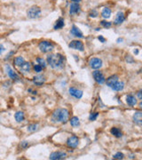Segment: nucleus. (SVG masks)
Here are the masks:
<instances>
[{
	"instance_id": "nucleus-8",
	"label": "nucleus",
	"mask_w": 142,
	"mask_h": 160,
	"mask_svg": "<svg viewBox=\"0 0 142 160\" xmlns=\"http://www.w3.org/2000/svg\"><path fill=\"white\" fill-rule=\"evenodd\" d=\"M78 144H79V139L77 136H71L67 141V145L69 148H77Z\"/></svg>"
},
{
	"instance_id": "nucleus-2",
	"label": "nucleus",
	"mask_w": 142,
	"mask_h": 160,
	"mask_svg": "<svg viewBox=\"0 0 142 160\" xmlns=\"http://www.w3.org/2000/svg\"><path fill=\"white\" fill-rule=\"evenodd\" d=\"M69 117V112L67 109H57L53 111L52 120L53 122L66 123Z\"/></svg>"
},
{
	"instance_id": "nucleus-22",
	"label": "nucleus",
	"mask_w": 142,
	"mask_h": 160,
	"mask_svg": "<svg viewBox=\"0 0 142 160\" xmlns=\"http://www.w3.org/2000/svg\"><path fill=\"white\" fill-rule=\"evenodd\" d=\"M30 68H31L30 63H29V62H24L22 64V66H21V71L25 72V73H26V72H29Z\"/></svg>"
},
{
	"instance_id": "nucleus-29",
	"label": "nucleus",
	"mask_w": 142,
	"mask_h": 160,
	"mask_svg": "<svg viewBox=\"0 0 142 160\" xmlns=\"http://www.w3.org/2000/svg\"><path fill=\"white\" fill-rule=\"evenodd\" d=\"M100 24H101V26H103L104 28H110L111 27V22H106V21H101L100 22Z\"/></svg>"
},
{
	"instance_id": "nucleus-34",
	"label": "nucleus",
	"mask_w": 142,
	"mask_h": 160,
	"mask_svg": "<svg viewBox=\"0 0 142 160\" xmlns=\"http://www.w3.org/2000/svg\"><path fill=\"white\" fill-rule=\"evenodd\" d=\"M5 51V46L2 45V44H0V54H2V53Z\"/></svg>"
},
{
	"instance_id": "nucleus-40",
	"label": "nucleus",
	"mask_w": 142,
	"mask_h": 160,
	"mask_svg": "<svg viewBox=\"0 0 142 160\" xmlns=\"http://www.w3.org/2000/svg\"><path fill=\"white\" fill-rule=\"evenodd\" d=\"M120 41H123V39H122V38H118L117 39V42H120Z\"/></svg>"
},
{
	"instance_id": "nucleus-41",
	"label": "nucleus",
	"mask_w": 142,
	"mask_h": 160,
	"mask_svg": "<svg viewBox=\"0 0 142 160\" xmlns=\"http://www.w3.org/2000/svg\"><path fill=\"white\" fill-rule=\"evenodd\" d=\"M72 1H75V2H79L80 0H72Z\"/></svg>"
},
{
	"instance_id": "nucleus-9",
	"label": "nucleus",
	"mask_w": 142,
	"mask_h": 160,
	"mask_svg": "<svg viewBox=\"0 0 142 160\" xmlns=\"http://www.w3.org/2000/svg\"><path fill=\"white\" fill-rule=\"evenodd\" d=\"M67 154L62 151H56V152H52L50 155V159L52 160H60V159H64L66 158Z\"/></svg>"
},
{
	"instance_id": "nucleus-36",
	"label": "nucleus",
	"mask_w": 142,
	"mask_h": 160,
	"mask_svg": "<svg viewBox=\"0 0 142 160\" xmlns=\"http://www.w3.org/2000/svg\"><path fill=\"white\" fill-rule=\"evenodd\" d=\"M98 38H99V41H100L101 43H104V42L106 41V39H105V38H104L102 36H99V37H98Z\"/></svg>"
},
{
	"instance_id": "nucleus-13",
	"label": "nucleus",
	"mask_w": 142,
	"mask_h": 160,
	"mask_svg": "<svg viewBox=\"0 0 142 160\" xmlns=\"http://www.w3.org/2000/svg\"><path fill=\"white\" fill-rule=\"evenodd\" d=\"M45 82V78L42 75H38L33 77V83L36 85H42Z\"/></svg>"
},
{
	"instance_id": "nucleus-27",
	"label": "nucleus",
	"mask_w": 142,
	"mask_h": 160,
	"mask_svg": "<svg viewBox=\"0 0 142 160\" xmlns=\"http://www.w3.org/2000/svg\"><path fill=\"white\" fill-rule=\"evenodd\" d=\"M37 128H38V125L37 124H31V125H29V126H28V131L29 132H35V131H37Z\"/></svg>"
},
{
	"instance_id": "nucleus-37",
	"label": "nucleus",
	"mask_w": 142,
	"mask_h": 160,
	"mask_svg": "<svg viewBox=\"0 0 142 160\" xmlns=\"http://www.w3.org/2000/svg\"><path fill=\"white\" fill-rule=\"evenodd\" d=\"M137 96H138V98H139V100H141V99H142V96H141V91L138 92V93H137Z\"/></svg>"
},
{
	"instance_id": "nucleus-18",
	"label": "nucleus",
	"mask_w": 142,
	"mask_h": 160,
	"mask_svg": "<svg viewBox=\"0 0 142 160\" xmlns=\"http://www.w3.org/2000/svg\"><path fill=\"white\" fill-rule=\"evenodd\" d=\"M124 87V82H116L112 86L111 88L114 90V91H122Z\"/></svg>"
},
{
	"instance_id": "nucleus-25",
	"label": "nucleus",
	"mask_w": 142,
	"mask_h": 160,
	"mask_svg": "<svg viewBox=\"0 0 142 160\" xmlns=\"http://www.w3.org/2000/svg\"><path fill=\"white\" fill-rule=\"evenodd\" d=\"M70 125L74 127H76V126H78L80 125V121H79V118L77 117H73L70 119Z\"/></svg>"
},
{
	"instance_id": "nucleus-38",
	"label": "nucleus",
	"mask_w": 142,
	"mask_h": 160,
	"mask_svg": "<svg viewBox=\"0 0 142 160\" xmlns=\"http://www.w3.org/2000/svg\"><path fill=\"white\" fill-rule=\"evenodd\" d=\"M27 145H28V142H22V147H23V148H25Z\"/></svg>"
},
{
	"instance_id": "nucleus-4",
	"label": "nucleus",
	"mask_w": 142,
	"mask_h": 160,
	"mask_svg": "<svg viewBox=\"0 0 142 160\" xmlns=\"http://www.w3.org/2000/svg\"><path fill=\"white\" fill-rule=\"evenodd\" d=\"M38 47L42 52H49L53 50L54 45L49 41H41L38 45Z\"/></svg>"
},
{
	"instance_id": "nucleus-14",
	"label": "nucleus",
	"mask_w": 142,
	"mask_h": 160,
	"mask_svg": "<svg viewBox=\"0 0 142 160\" xmlns=\"http://www.w3.org/2000/svg\"><path fill=\"white\" fill-rule=\"evenodd\" d=\"M124 21V14L123 12H118L116 15V18H115V21H114V23L115 24H121Z\"/></svg>"
},
{
	"instance_id": "nucleus-31",
	"label": "nucleus",
	"mask_w": 142,
	"mask_h": 160,
	"mask_svg": "<svg viewBox=\"0 0 142 160\" xmlns=\"http://www.w3.org/2000/svg\"><path fill=\"white\" fill-rule=\"evenodd\" d=\"M98 116H99V113H97V112L92 113V114L90 115V117H89V119L92 120V121H93V120H95V119L98 117Z\"/></svg>"
},
{
	"instance_id": "nucleus-12",
	"label": "nucleus",
	"mask_w": 142,
	"mask_h": 160,
	"mask_svg": "<svg viewBox=\"0 0 142 160\" xmlns=\"http://www.w3.org/2000/svg\"><path fill=\"white\" fill-rule=\"evenodd\" d=\"M70 33H71V35H73L74 37H84V36H83V33H82V31H81L77 26H75V25H73L72 26V29H71V30H70Z\"/></svg>"
},
{
	"instance_id": "nucleus-5",
	"label": "nucleus",
	"mask_w": 142,
	"mask_h": 160,
	"mask_svg": "<svg viewBox=\"0 0 142 160\" xmlns=\"http://www.w3.org/2000/svg\"><path fill=\"white\" fill-rule=\"evenodd\" d=\"M89 66L93 70H98L101 68V66H102V61L99 58H96V57L92 58L89 61Z\"/></svg>"
},
{
	"instance_id": "nucleus-7",
	"label": "nucleus",
	"mask_w": 142,
	"mask_h": 160,
	"mask_svg": "<svg viewBox=\"0 0 142 160\" xmlns=\"http://www.w3.org/2000/svg\"><path fill=\"white\" fill-rule=\"evenodd\" d=\"M69 47L70 48H73V49H77V50H79L81 52H83L84 47V44L81 42V41H78V40H73V41L70 42L69 44Z\"/></svg>"
},
{
	"instance_id": "nucleus-17",
	"label": "nucleus",
	"mask_w": 142,
	"mask_h": 160,
	"mask_svg": "<svg viewBox=\"0 0 142 160\" xmlns=\"http://www.w3.org/2000/svg\"><path fill=\"white\" fill-rule=\"evenodd\" d=\"M79 11H80V5L77 3H73L70 5V9H69L70 14H75V13H77Z\"/></svg>"
},
{
	"instance_id": "nucleus-15",
	"label": "nucleus",
	"mask_w": 142,
	"mask_h": 160,
	"mask_svg": "<svg viewBox=\"0 0 142 160\" xmlns=\"http://www.w3.org/2000/svg\"><path fill=\"white\" fill-rule=\"evenodd\" d=\"M133 121H134V123L138 124L139 125H140L142 124V113L140 111H137L134 113Z\"/></svg>"
},
{
	"instance_id": "nucleus-24",
	"label": "nucleus",
	"mask_w": 142,
	"mask_h": 160,
	"mask_svg": "<svg viewBox=\"0 0 142 160\" xmlns=\"http://www.w3.org/2000/svg\"><path fill=\"white\" fill-rule=\"evenodd\" d=\"M110 132L112 133L113 135H115L116 137H122V135H123V133H122L121 130L116 128V127H113L110 131Z\"/></svg>"
},
{
	"instance_id": "nucleus-28",
	"label": "nucleus",
	"mask_w": 142,
	"mask_h": 160,
	"mask_svg": "<svg viewBox=\"0 0 142 160\" xmlns=\"http://www.w3.org/2000/svg\"><path fill=\"white\" fill-rule=\"evenodd\" d=\"M37 62H38V64H39L40 66L42 67V68H45V67H46V62H45V61H44L43 58H40V57L37 58Z\"/></svg>"
},
{
	"instance_id": "nucleus-1",
	"label": "nucleus",
	"mask_w": 142,
	"mask_h": 160,
	"mask_svg": "<svg viewBox=\"0 0 142 160\" xmlns=\"http://www.w3.org/2000/svg\"><path fill=\"white\" fill-rule=\"evenodd\" d=\"M64 56L60 53H52L47 56V62L52 69H60L64 65Z\"/></svg>"
},
{
	"instance_id": "nucleus-3",
	"label": "nucleus",
	"mask_w": 142,
	"mask_h": 160,
	"mask_svg": "<svg viewBox=\"0 0 142 160\" xmlns=\"http://www.w3.org/2000/svg\"><path fill=\"white\" fill-rule=\"evenodd\" d=\"M27 15H28L29 18L30 19H36L38 18L40 15H41V9L38 6H31V7L27 11Z\"/></svg>"
},
{
	"instance_id": "nucleus-35",
	"label": "nucleus",
	"mask_w": 142,
	"mask_h": 160,
	"mask_svg": "<svg viewBox=\"0 0 142 160\" xmlns=\"http://www.w3.org/2000/svg\"><path fill=\"white\" fill-rule=\"evenodd\" d=\"M126 61H127L128 62H133V59L132 58V56L128 55V56H126Z\"/></svg>"
},
{
	"instance_id": "nucleus-21",
	"label": "nucleus",
	"mask_w": 142,
	"mask_h": 160,
	"mask_svg": "<svg viewBox=\"0 0 142 160\" xmlns=\"http://www.w3.org/2000/svg\"><path fill=\"white\" fill-rule=\"evenodd\" d=\"M101 16L105 19H109L111 16V10L107 7L103 8V10L101 11Z\"/></svg>"
},
{
	"instance_id": "nucleus-32",
	"label": "nucleus",
	"mask_w": 142,
	"mask_h": 160,
	"mask_svg": "<svg viewBox=\"0 0 142 160\" xmlns=\"http://www.w3.org/2000/svg\"><path fill=\"white\" fill-rule=\"evenodd\" d=\"M42 70H43V68H42V67L40 66L39 64H37V65L34 66V70H35L36 72H37V73L41 72V71H42Z\"/></svg>"
},
{
	"instance_id": "nucleus-10",
	"label": "nucleus",
	"mask_w": 142,
	"mask_h": 160,
	"mask_svg": "<svg viewBox=\"0 0 142 160\" xmlns=\"http://www.w3.org/2000/svg\"><path fill=\"white\" fill-rule=\"evenodd\" d=\"M69 94L73 97H75L77 99H80V98H82L83 96V92L81 91V90H78L75 87H70L69 89Z\"/></svg>"
},
{
	"instance_id": "nucleus-20",
	"label": "nucleus",
	"mask_w": 142,
	"mask_h": 160,
	"mask_svg": "<svg viewBox=\"0 0 142 160\" xmlns=\"http://www.w3.org/2000/svg\"><path fill=\"white\" fill-rule=\"evenodd\" d=\"M14 117H15V120L18 122V123H21L22 122L25 117H24V113L22 111H17L14 115Z\"/></svg>"
},
{
	"instance_id": "nucleus-26",
	"label": "nucleus",
	"mask_w": 142,
	"mask_h": 160,
	"mask_svg": "<svg viewBox=\"0 0 142 160\" xmlns=\"http://www.w3.org/2000/svg\"><path fill=\"white\" fill-rule=\"evenodd\" d=\"M24 62H25L24 59H23V57H22V56H18V57H16L15 60H14V63H15L16 66H22V64Z\"/></svg>"
},
{
	"instance_id": "nucleus-6",
	"label": "nucleus",
	"mask_w": 142,
	"mask_h": 160,
	"mask_svg": "<svg viewBox=\"0 0 142 160\" xmlns=\"http://www.w3.org/2000/svg\"><path fill=\"white\" fill-rule=\"evenodd\" d=\"M92 76H93V78L95 79V81H96L98 84H99V85L104 84L105 81H106L104 75L102 74V72H100L99 70H95V71H93Z\"/></svg>"
},
{
	"instance_id": "nucleus-23",
	"label": "nucleus",
	"mask_w": 142,
	"mask_h": 160,
	"mask_svg": "<svg viewBox=\"0 0 142 160\" xmlns=\"http://www.w3.org/2000/svg\"><path fill=\"white\" fill-rule=\"evenodd\" d=\"M64 25H65V23H64V19H63V18H60L58 21H57L56 24L54 25V30H60V29H62V28H63V27H64Z\"/></svg>"
},
{
	"instance_id": "nucleus-11",
	"label": "nucleus",
	"mask_w": 142,
	"mask_h": 160,
	"mask_svg": "<svg viewBox=\"0 0 142 160\" xmlns=\"http://www.w3.org/2000/svg\"><path fill=\"white\" fill-rule=\"evenodd\" d=\"M5 70H6V74L8 75V77L13 80H19V76L16 74V73L12 70V69L11 68V67L9 65H6L5 66Z\"/></svg>"
},
{
	"instance_id": "nucleus-30",
	"label": "nucleus",
	"mask_w": 142,
	"mask_h": 160,
	"mask_svg": "<svg viewBox=\"0 0 142 160\" xmlns=\"http://www.w3.org/2000/svg\"><path fill=\"white\" fill-rule=\"evenodd\" d=\"M114 158H116V159H123L124 158V154H123V153H121V152H117L116 154L114 155Z\"/></svg>"
},
{
	"instance_id": "nucleus-19",
	"label": "nucleus",
	"mask_w": 142,
	"mask_h": 160,
	"mask_svg": "<svg viewBox=\"0 0 142 160\" xmlns=\"http://www.w3.org/2000/svg\"><path fill=\"white\" fill-rule=\"evenodd\" d=\"M126 102L128 103V105L134 106V105H136V103H137V100L133 95L130 94V95H127V97H126Z\"/></svg>"
},
{
	"instance_id": "nucleus-39",
	"label": "nucleus",
	"mask_w": 142,
	"mask_h": 160,
	"mask_svg": "<svg viewBox=\"0 0 142 160\" xmlns=\"http://www.w3.org/2000/svg\"><path fill=\"white\" fill-rule=\"evenodd\" d=\"M134 53H135V54H138V53H139V50L138 49H135L134 50Z\"/></svg>"
},
{
	"instance_id": "nucleus-16",
	"label": "nucleus",
	"mask_w": 142,
	"mask_h": 160,
	"mask_svg": "<svg viewBox=\"0 0 142 160\" xmlns=\"http://www.w3.org/2000/svg\"><path fill=\"white\" fill-rule=\"evenodd\" d=\"M118 81V77L116 75H113L111 77H109V78L107 79V81H106V84L107 86H109V87H111V86Z\"/></svg>"
},
{
	"instance_id": "nucleus-33",
	"label": "nucleus",
	"mask_w": 142,
	"mask_h": 160,
	"mask_svg": "<svg viewBox=\"0 0 142 160\" xmlns=\"http://www.w3.org/2000/svg\"><path fill=\"white\" fill-rule=\"evenodd\" d=\"M98 14H99L98 12L95 11V10H92V11L90 12V16H91V17H93V18H94V17H97Z\"/></svg>"
}]
</instances>
